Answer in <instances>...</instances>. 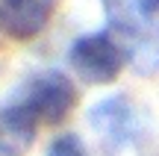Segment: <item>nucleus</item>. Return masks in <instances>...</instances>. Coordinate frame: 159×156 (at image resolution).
Masks as SVG:
<instances>
[{"instance_id": "nucleus-1", "label": "nucleus", "mask_w": 159, "mask_h": 156, "mask_svg": "<svg viewBox=\"0 0 159 156\" xmlns=\"http://www.w3.org/2000/svg\"><path fill=\"white\" fill-rule=\"evenodd\" d=\"M112 38L136 74L159 71V0H103Z\"/></svg>"}, {"instance_id": "nucleus-2", "label": "nucleus", "mask_w": 159, "mask_h": 156, "mask_svg": "<svg viewBox=\"0 0 159 156\" xmlns=\"http://www.w3.org/2000/svg\"><path fill=\"white\" fill-rule=\"evenodd\" d=\"M68 62L83 82L106 86V82H112L121 74V68L127 62V53L112 38V33H89L71 44Z\"/></svg>"}, {"instance_id": "nucleus-3", "label": "nucleus", "mask_w": 159, "mask_h": 156, "mask_svg": "<svg viewBox=\"0 0 159 156\" xmlns=\"http://www.w3.org/2000/svg\"><path fill=\"white\" fill-rule=\"evenodd\" d=\"M18 100L35 115V121L59 124L74 109L77 88L62 71H41V74L30 77V82L24 86Z\"/></svg>"}, {"instance_id": "nucleus-4", "label": "nucleus", "mask_w": 159, "mask_h": 156, "mask_svg": "<svg viewBox=\"0 0 159 156\" xmlns=\"http://www.w3.org/2000/svg\"><path fill=\"white\" fill-rule=\"evenodd\" d=\"M89 124L97 130L103 141L112 147L115 153L127 145V139L133 136V109L124 97H109V100H100L94 109L89 112Z\"/></svg>"}, {"instance_id": "nucleus-5", "label": "nucleus", "mask_w": 159, "mask_h": 156, "mask_svg": "<svg viewBox=\"0 0 159 156\" xmlns=\"http://www.w3.org/2000/svg\"><path fill=\"white\" fill-rule=\"evenodd\" d=\"M47 0H3L0 3V29L9 38L27 41L39 35L47 24Z\"/></svg>"}, {"instance_id": "nucleus-6", "label": "nucleus", "mask_w": 159, "mask_h": 156, "mask_svg": "<svg viewBox=\"0 0 159 156\" xmlns=\"http://www.w3.org/2000/svg\"><path fill=\"white\" fill-rule=\"evenodd\" d=\"M35 115L21 103L12 100L0 109V156H24L35 139Z\"/></svg>"}, {"instance_id": "nucleus-7", "label": "nucleus", "mask_w": 159, "mask_h": 156, "mask_svg": "<svg viewBox=\"0 0 159 156\" xmlns=\"http://www.w3.org/2000/svg\"><path fill=\"white\" fill-rule=\"evenodd\" d=\"M47 156H85V147L80 145L77 136H59L47 147Z\"/></svg>"}]
</instances>
